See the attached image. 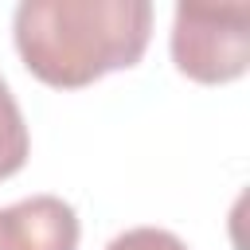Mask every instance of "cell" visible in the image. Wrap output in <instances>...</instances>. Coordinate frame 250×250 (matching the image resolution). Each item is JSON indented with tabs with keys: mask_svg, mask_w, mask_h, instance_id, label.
<instances>
[{
	"mask_svg": "<svg viewBox=\"0 0 250 250\" xmlns=\"http://www.w3.org/2000/svg\"><path fill=\"white\" fill-rule=\"evenodd\" d=\"M0 250H78V211L59 195L0 207Z\"/></svg>",
	"mask_w": 250,
	"mask_h": 250,
	"instance_id": "3957f363",
	"label": "cell"
},
{
	"mask_svg": "<svg viewBox=\"0 0 250 250\" xmlns=\"http://www.w3.org/2000/svg\"><path fill=\"white\" fill-rule=\"evenodd\" d=\"M172 62L203 86H223L250 66V4H176Z\"/></svg>",
	"mask_w": 250,
	"mask_h": 250,
	"instance_id": "7a4b0ae2",
	"label": "cell"
},
{
	"mask_svg": "<svg viewBox=\"0 0 250 250\" xmlns=\"http://www.w3.org/2000/svg\"><path fill=\"white\" fill-rule=\"evenodd\" d=\"M105 250H188V246L164 227H133V230H121Z\"/></svg>",
	"mask_w": 250,
	"mask_h": 250,
	"instance_id": "5b68a950",
	"label": "cell"
},
{
	"mask_svg": "<svg viewBox=\"0 0 250 250\" xmlns=\"http://www.w3.org/2000/svg\"><path fill=\"white\" fill-rule=\"evenodd\" d=\"M23 66L55 86L78 90L109 70L141 62L152 35L148 0H23L12 16Z\"/></svg>",
	"mask_w": 250,
	"mask_h": 250,
	"instance_id": "6da1fadb",
	"label": "cell"
},
{
	"mask_svg": "<svg viewBox=\"0 0 250 250\" xmlns=\"http://www.w3.org/2000/svg\"><path fill=\"white\" fill-rule=\"evenodd\" d=\"M27 152H31V137H27V121L0 74V180L16 176L23 164H27Z\"/></svg>",
	"mask_w": 250,
	"mask_h": 250,
	"instance_id": "277c9868",
	"label": "cell"
}]
</instances>
